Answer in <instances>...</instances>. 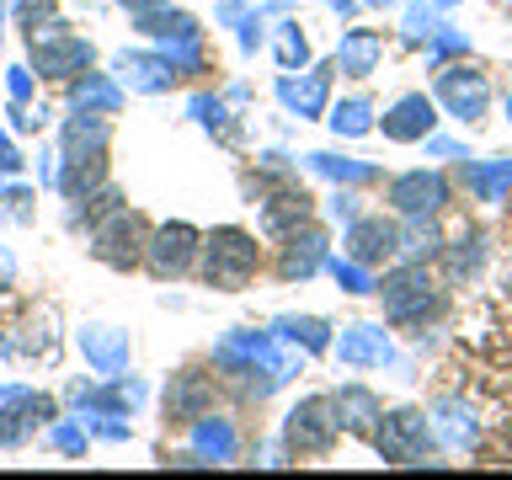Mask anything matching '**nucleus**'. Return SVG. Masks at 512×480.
<instances>
[{"instance_id":"f257e3e1","label":"nucleus","mask_w":512,"mask_h":480,"mask_svg":"<svg viewBox=\"0 0 512 480\" xmlns=\"http://www.w3.org/2000/svg\"><path fill=\"white\" fill-rule=\"evenodd\" d=\"M214 363L230 379H240V390L256 400H267L272 390H283L299 374V358L283 352V336H267V331H230L214 347Z\"/></svg>"},{"instance_id":"f03ea898","label":"nucleus","mask_w":512,"mask_h":480,"mask_svg":"<svg viewBox=\"0 0 512 480\" xmlns=\"http://www.w3.org/2000/svg\"><path fill=\"white\" fill-rule=\"evenodd\" d=\"M256 272V240L246 230H214L203 240V283L208 288H224V294H235V288H246Z\"/></svg>"},{"instance_id":"7ed1b4c3","label":"nucleus","mask_w":512,"mask_h":480,"mask_svg":"<svg viewBox=\"0 0 512 480\" xmlns=\"http://www.w3.org/2000/svg\"><path fill=\"white\" fill-rule=\"evenodd\" d=\"M379 294H384V315L400 320V326H411V320H427V315L443 310V294H438V283H432V272L422 262L395 267L390 278L379 283Z\"/></svg>"},{"instance_id":"20e7f679","label":"nucleus","mask_w":512,"mask_h":480,"mask_svg":"<svg viewBox=\"0 0 512 480\" xmlns=\"http://www.w3.org/2000/svg\"><path fill=\"white\" fill-rule=\"evenodd\" d=\"M144 224L139 214H128V208H112V214H102L91 224V256L96 262H107V267H139L144 262Z\"/></svg>"},{"instance_id":"39448f33","label":"nucleus","mask_w":512,"mask_h":480,"mask_svg":"<svg viewBox=\"0 0 512 480\" xmlns=\"http://www.w3.org/2000/svg\"><path fill=\"white\" fill-rule=\"evenodd\" d=\"M374 443L384 464H422L432 454V427L422 411H384L374 427Z\"/></svg>"},{"instance_id":"423d86ee","label":"nucleus","mask_w":512,"mask_h":480,"mask_svg":"<svg viewBox=\"0 0 512 480\" xmlns=\"http://www.w3.org/2000/svg\"><path fill=\"white\" fill-rule=\"evenodd\" d=\"M336 432H342L336 406L326 395H310V400H299V406L288 411L283 438H288V448H299V454H326V448L336 443Z\"/></svg>"},{"instance_id":"0eeeda50","label":"nucleus","mask_w":512,"mask_h":480,"mask_svg":"<svg viewBox=\"0 0 512 480\" xmlns=\"http://www.w3.org/2000/svg\"><path fill=\"white\" fill-rule=\"evenodd\" d=\"M48 416H54V400H48V395L22 390V384H6V390H0V448L27 443Z\"/></svg>"},{"instance_id":"6e6552de","label":"nucleus","mask_w":512,"mask_h":480,"mask_svg":"<svg viewBox=\"0 0 512 480\" xmlns=\"http://www.w3.org/2000/svg\"><path fill=\"white\" fill-rule=\"evenodd\" d=\"M438 102L448 107V118L475 123V118H486V107H491V86L475 64H448V70H438Z\"/></svg>"},{"instance_id":"1a4fd4ad","label":"nucleus","mask_w":512,"mask_h":480,"mask_svg":"<svg viewBox=\"0 0 512 480\" xmlns=\"http://www.w3.org/2000/svg\"><path fill=\"white\" fill-rule=\"evenodd\" d=\"M198 251H203V240H198V230H192V224H160V230L144 240V262H150L160 278L187 272Z\"/></svg>"},{"instance_id":"9d476101","label":"nucleus","mask_w":512,"mask_h":480,"mask_svg":"<svg viewBox=\"0 0 512 480\" xmlns=\"http://www.w3.org/2000/svg\"><path fill=\"white\" fill-rule=\"evenodd\" d=\"M80 70H91V43L86 38L59 32V38L32 43V75H43V80H75Z\"/></svg>"},{"instance_id":"9b49d317","label":"nucleus","mask_w":512,"mask_h":480,"mask_svg":"<svg viewBox=\"0 0 512 480\" xmlns=\"http://www.w3.org/2000/svg\"><path fill=\"white\" fill-rule=\"evenodd\" d=\"M390 203H395V214H406V219H422V214L432 219L448 203L443 171H406V176H395V182H390Z\"/></svg>"},{"instance_id":"f8f14e48","label":"nucleus","mask_w":512,"mask_h":480,"mask_svg":"<svg viewBox=\"0 0 512 480\" xmlns=\"http://www.w3.org/2000/svg\"><path fill=\"white\" fill-rule=\"evenodd\" d=\"M347 256L363 267L384 262V256H400V224L384 219V214H368V219H352L347 224Z\"/></svg>"},{"instance_id":"ddd939ff","label":"nucleus","mask_w":512,"mask_h":480,"mask_svg":"<svg viewBox=\"0 0 512 480\" xmlns=\"http://www.w3.org/2000/svg\"><path fill=\"white\" fill-rule=\"evenodd\" d=\"M102 155H107V118L75 107V118H64L59 160H102Z\"/></svg>"},{"instance_id":"4468645a","label":"nucleus","mask_w":512,"mask_h":480,"mask_svg":"<svg viewBox=\"0 0 512 480\" xmlns=\"http://www.w3.org/2000/svg\"><path fill=\"white\" fill-rule=\"evenodd\" d=\"M80 352H86V363L96 368V374H123L128 368V331H118V326H80Z\"/></svg>"},{"instance_id":"2eb2a0df","label":"nucleus","mask_w":512,"mask_h":480,"mask_svg":"<svg viewBox=\"0 0 512 480\" xmlns=\"http://www.w3.org/2000/svg\"><path fill=\"white\" fill-rule=\"evenodd\" d=\"M432 123H438V112H432V102L422 91H411V96H400V102L384 112V139H395V144H416V139H427L432 134Z\"/></svg>"},{"instance_id":"dca6fc26","label":"nucleus","mask_w":512,"mask_h":480,"mask_svg":"<svg viewBox=\"0 0 512 480\" xmlns=\"http://www.w3.org/2000/svg\"><path fill=\"white\" fill-rule=\"evenodd\" d=\"M336 358L347 368H384V363H395V347L379 326H347L342 342H336Z\"/></svg>"},{"instance_id":"f3484780","label":"nucleus","mask_w":512,"mask_h":480,"mask_svg":"<svg viewBox=\"0 0 512 480\" xmlns=\"http://www.w3.org/2000/svg\"><path fill=\"white\" fill-rule=\"evenodd\" d=\"M75 400L86 411H112V416H128L144 406V379H128V374H107L102 390H86V384H75Z\"/></svg>"},{"instance_id":"a211bd4d","label":"nucleus","mask_w":512,"mask_h":480,"mask_svg":"<svg viewBox=\"0 0 512 480\" xmlns=\"http://www.w3.org/2000/svg\"><path fill=\"white\" fill-rule=\"evenodd\" d=\"M320 267H326V235H320V230H288L283 235V262H278L283 278L288 283H294V278L304 283Z\"/></svg>"},{"instance_id":"6ab92c4d","label":"nucleus","mask_w":512,"mask_h":480,"mask_svg":"<svg viewBox=\"0 0 512 480\" xmlns=\"http://www.w3.org/2000/svg\"><path fill=\"white\" fill-rule=\"evenodd\" d=\"M118 75H123L128 91H144V96L171 91V80H176V70L166 64V54H118Z\"/></svg>"},{"instance_id":"aec40b11","label":"nucleus","mask_w":512,"mask_h":480,"mask_svg":"<svg viewBox=\"0 0 512 480\" xmlns=\"http://www.w3.org/2000/svg\"><path fill=\"white\" fill-rule=\"evenodd\" d=\"M379 59H384V43H379V32H368V27H352V32H342V43H336V64H342V75H352V80L374 75Z\"/></svg>"},{"instance_id":"412c9836","label":"nucleus","mask_w":512,"mask_h":480,"mask_svg":"<svg viewBox=\"0 0 512 480\" xmlns=\"http://www.w3.org/2000/svg\"><path fill=\"white\" fill-rule=\"evenodd\" d=\"M208 406H214V384H208L203 374H171V384H166V411L176 416V422H198Z\"/></svg>"},{"instance_id":"4be33fe9","label":"nucleus","mask_w":512,"mask_h":480,"mask_svg":"<svg viewBox=\"0 0 512 480\" xmlns=\"http://www.w3.org/2000/svg\"><path fill=\"white\" fill-rule=\"evenodd\" d=\"M134 22H139V32H144V38H155V43H198V38H203V32H198V22H192L187 11H171V6L139 11Z\"/></svg>"},{"instance_id":"5701e85b","label":"nucleus","mask_w":512,"mask_h":480,"mask_svg":"<svg viewBox=\"0 0 512 480\" xmlns=\"http://www.w3.org/2000/svg\"><path fill=\"white\" fill-rule=\"evenodd\" d=\"M326 91H331V75H304V80H294V75H283L278 80V96H283V107L288 112H299V118H320L326 112Z\"/></svg>"},{"instance_id":"b1692460","label":"nucleus","mask_w":512,"mask_h":480,"mask_svg":"<svg viewBox=\"0 0 512 480\" xmlns=\"http://www.w3.org/2000/svg\"><path fill=\"white\" fill-rule=\"evenodd\" d=\"M70 107H80V112H118L123 107V86H118V80H107V75L80 70L70 80Z\"/></svg>"},{"instance_id":"393cba45","label":"nucleus","mask_w":512,"mask_h":480,"mask_svg":"<svg viewBox=\"0 0 512 480\" xmlns=\"http://www.w3.org/2000/svg\"><path fill=\"white\" fill-rule=\"evenodd\" d=\"M192 448H198L208 464L235 459V427L224 422V416H198V422H192Z\"/></svg>"},{"instance_id":"a878e982","label":"nucleus","mask_w":512,"mask_h":480,"mask_svg":"<svg viewBox=\"0 0 512 480\" xmlns=\"http://www.w3.org/2000/svg\"><path fill=\"white\" fill-rule=\"evenodd\" d=\"M331 406H336V422H342L347 432H374L379 416H384L379 400L368 395V390H358V384H352V390H342V395L331 400Z\"/></svg>"},{"instance_id":"bb28decb","label":"nucleus","mask_w":512,"mask_h":480,"mask_svg":"<svg viewBox=\"0 0 512 480\" xmlns=\"http://www.w3.org/2000/svg\"><path fill=\"white\" fill-rule=\"evenodd\" d=\"M464 182L486 203H502V192L512 187V160H464Z\"/></svg>"},{"instance_id":"cd10ccee","label":"nucleus","mask_w":512,"mask_h":480,"mask_svg":"<svg viewBox=\"0 0 512 480\" xmlns=\"http://www.w3.org/2000/svg\"><path fill=\"white\" fill-rule=\"evenodd\" d=\"M272 336H283V342H299L304 352H326L331 347V326L315 315H283L278 326H272Z\"/></svg>"},{"instance_id":"c85d7f7f","label":"nucleus","mask_w":512,"mask_h":480,"mask_svg":"<svg viewBox=\"0 0 512 480\" xmlns=\"http://www.w3.org/2000/svg\"><path fill=\"white\" fill-rule=\"evenodd\" d=\"M310 160V171L320 176H331V182H342V187H358V182H374V166L368 160H347V155H326V150H315V155H304Z\"/></svg>"},{"instance_id":"c756f323","label":"nucleus","mask_w":512,"mask_h":480,"mask_svg":"<svg viewBox=\"0 0 512 480\" xmlns=\"http://www.w3.org/2000/svg\"><path fill=\"white\" fill-rule=\"evenodd\" d=\"M331 128H336L342 139H358V134H368V128H374V107H368L363 96H347V102L331 107Z\"/></svg>"},{"instance_id":"7c9ffc66","label":"nucleus","mask_w":512,"mask_h":480,"mask_svg":"<svg viewBox=\"0 0 512 480\" xmlns=\"http://www.w3.org/2000/svg\"><path fill=\"white\" fill-rule=\"evenodd\" d=\"M16 347L27 352V358H54L59 336H54V315H32L22 331H16Z\"/></svg>"},{"instance_id":"2f4dec72","label":"nucleus","mask_w":512,"mask_h":480,"mask_svg":"<svg viewBox=\"0 0 512 480\" xmlns=\"http://www.w3.org/2000/svg\"><path fill=\"white\" fill-rule=\"evenodd\" d=\"M304 208H310V198H304V192H283V198H272L267 203V230L272 235H288V230H294V224L304 219Z\"/></svg>"},{"instance_id":"473e14b6","label":"nucleus","mask_w":512,"mask_h":480,"mask_svg":"<svg viewBox=\"0 0 512 480\" xmlns=\"http://www.w3.org/2000/svg\"><path fill=\"white\" fill-rule=\"evenodd\" d=\"M438 251H443V240H438V230L427 224V214L416 219L411 230H400V256H411V262H416V256H438Z\"/></svg>"},{"instance_id":"72a5a7b5","label":"nucleus","mask_w":512,"mask_h":480,"mask_svg":"<svg viewBox=\"0 0 512 480\" xmlns=\"http://www.w3.org/2000/svg\"><path fill=\"white\" fill-rule=\"evenodd\" d=\"M326 267H331V278L347 288V294H374V278L363 272V262H352V256H326Z\"/></svg>"},{"instance_id":"f704fd0d","label":"nucleus","mask_w":512,"mask_h":480,"mask_svg":"<svg viewBox=\"0 0 512 480\" xmlns=\"http://www.w3.org/2000/svg\"><path fill=\"white\" fill-rule=\"evenodd\" d=\"M438 422H443V438L454 443V448H470L475 443V416L464 411V406H443Z\"/></svg>"},{"instance_id":"c9c22d12","label":"nucleus","mask_w":512,"mask_h":480,"mask_svg":"<svg viewBox=\"0 0 512 480\" xmlns=\"http://www.w3.org/2000/svg\"><path fill=\"white\" fill-rule=\"evenodd\" d=\"M278 64H283V70H299V64H310V43H304L299 27H278Z\"/></svg>"},{"instance_id":"e433bc0d","label":"nucleus","mask_w":512,"mask_h":480,"mask_svg":"<svg viewBox=\"0 0 512 480\" xmlns=\"http://www.w3.org/2000/svg\"><path fill=\"white\" fill-rule=\"evenodd\" d=\"M187 118H198L203 128H214V134H224V123H230V118H224V102H219V96H208V91H198L187 102Z\"/></svg>"},{"instance_id":"4c0bfd02","label":"nucleus","mask_w":512,"mask_h":480,"mask_svg":"<svg viewBox=\"0 0 512 480\" xmlns=\"http://www.w3.org/2000/svg\"><path fill=\"white\" fill-rule=\"evenodd\" d=\"M11 16H16V22H22V32H27V38H32V32H38L43 22H54V0H16V6H11Z\"/></svg>"},{"instance_id":"58836bf2","label":"nucleus","mask_w":512,"mask_h":480,"mask_svg":"<svg viewBox=\"0 0 512 480\" xmlns=\"http://www.w3.org/2000/svg\"><path fill=\"white\" fill-rule=\"evenodd\" d=\"M400 32H406L411 43H432V32H438V11H432V6H411L406 22H400Z\"/></svg>"},{"instance_id":"ea45409f","label":"nucleus","mask_w":512,"mask_h":480,"mask_svg":"<svg viewBox=\"0 0 512 480\" xmlns=\"http://www.w3.org/2000/svg\"><path fill=\"white\" fill-rule=\"evenodd\" d=\"M160 54H166V64L176 75H192L203 64V54H198V43H160Z\"/></svg>"},{"instance_id":"a19ab883","label":"nucleus","mask_w":512,"mask_h":480,"mask_svg":"<svg viewBox=\"0 0 512 480\" xmlns=\"http://www.w3.org/2000/svg\"><path fill=\"white\" fill-rule=\"evenodd\" d=\"M464 48H470V38H464V32L438 27V32H432V43H427V59H432V64H443L448 54H464Z\"/></svg>"},{"instance_id":"79ce46f5","label":"nucleus","mask_w":512,"mask_h":480,"mask_svg":"<svg viewBox=\"0 0 512 480\" xmlns=\"http://www.w3.org/2000/svg\"><path fill=\"white\" fill-rule=\"evenodd\" d=\"M48 443L64 448V454H86V422H59L48 432Z\"/></svg>"},{"instance_id":"37998d69","label":"nucleus","mask_w":512,"mask_h":480,"mask_svg":"<svg viewBox=\"0 0 512 480\" xmlns=\"http://www.w3.org/2000/svg\"><path fill=\"white\" fill-rule=\"evenodd\" d=\"M6 91H11L16 107H27V96H32V64H16V70L6 75Z\"/></svg>"},{"instance_id":"c03bdc74","label":"nucleus","mask_w":512,"mask_h":480,"mask_svg":"<svg viewBox=\"0 0 512 480\" xmlns=\"http://www.w3.org/2000/svg\"><path fill=\"white\" fill-rule=\"evenodd\" d=\"M38 182H43V187H59V155H54V150L38 155Z\"/></svg>"},{"instance_id":"a18cd8bd","label":"nucleus","mask_w":512,"mask_h":480,"mask_svg":"<svg viewBox=\"0 0 512 480\" xmlns=\"http://www.w3.org/2000/svg\"><path fill=\"white\" fill-rule=\"evenodd\" d=\"M464 246H470V251H454V272H459V278L480 267V240H464Z\"/></svg>"},{"instance_id":"49530a36","label":"nucleus","mask_w":512,"mask_h":480,"mask_svg":"<svg viewBox=\"0 0 512 480\" xmlns=\"http://www.w3.org/2000/svg\"><path fill=\"white\" fill-rule=\"evenodd\" d=\"M11 171H22V155H16V144L0 134V176H11Z\"/></svg>"},{"instance_id":"de8ad7c7","label":"nucleus","mask_w":512,"mask_h":480,"mask_svg":"<svg viewBox=\"0 0 512 480\" xmlns=\"http://www.w3.org/2000/svg\"><path fill=\"white\" fill-rule=\"evenodd\" d=\"M352 203H358V198H347V192H336V198H331V219L352 224V219H358V208H352Z\"/></svg>"},{"instance_id":"09e8293b","label":"nucleus","mask_w":512,"mask_h":480,"mask_svg":"<svg viewBox=\"0 0 512 480\" xmlns=\"http://www.w3.org/2000/svg\"><path fill=\"white\" fill-rule=\"evenodd\" d=\"M427 150H432V155H448V160H464V150H459L454 139H432V134H427Z\"/></svg>"},{"instance_id":"8fccbe9b","label":"nucleus","mask_w":512,"mask_h":480,"mask_svg":"<svg viewBox=\"0 0 512 480\" xmlns=\"http://www.w3.org/2000/svg\"><path fill=\"white\" fill-rule=\"evenodd\" d=\"M118 6L139 16V11H155V6H166V0H118Z\"/></svg>"},{"instance_id":"3c124183","label":"nucleus","mask_w":512,"mask_h":480,"mask_svg":"<svg viewBox=\"0 0 512 480\" xmlns=\"http://www.w3.org/2000/svg\"><path fill=\"white\" fill-rule=\"evenodd\" d=\"M219 16H224V22H240V16H246V6H240V0H224Z\"/></svg>"},{"instance_id":"603ef678","label":"nucleus","mask_w":512,"mask_h":480,"mask_svg":"<svg viewBox=\"0 0 512 480\" xmlns=\"http://www.w3.org/2000/svg\"><path fill=\"white\" fill-rule=\"evenodd\" d=\"M11 278H16V262H11V256H6V251H0V288H6Z\"/></svg>"},{"instance_id":"864d4df0","label":"nucleus","mask_w":512,"mask_h":480,"mask_svg":"<svg viewBox=\"0 0 512 480\" xmlns=\"http://www.w3.org/2000/svg\"><path fill=\"white\" fill-rule=\"evenodd\" d=\"M6 352H11V336H0V358H6Z\"/></svg>"},{"instance_id":"5fc2aeb1","label":"nucleus","mask_w":512,"mask_h":480,"mask_svg":"<svg viewBox=\"0 0 512 480\" xmlns=\"http://www.w3.org/2000/svg\"><path fill=\"white\" fill-rule=\"evenodd\" d=\"M507 118H512V96H507Z\"/></svg>"},{"instance_id":"6e6d98bb","label":"nucleus","mask_w":512,"mask_h":480,"mask_svg":"<svg viewBox=\"0 0 512 480\" xmlns=\"http://www.w3.org/2000/svg\"><path fill=\"white\" fill-rule=\"evenodd\" d=\"M438 6H454V0H438Z\"/></svg>"}]
</instances>
